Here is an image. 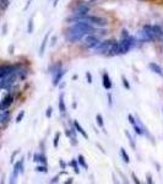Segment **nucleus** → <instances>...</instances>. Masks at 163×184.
<instances>
[{
    "instance_id": "f257e3e1",
    "label": "nucleus",
    "mask_w": 163,
    "mask_h": 184,
    "mask_svg": "<svg viewBox=\"0 0 163 184\" xmlns=\"http://www.w3.org/2000/svg\"><path fill=\"white\" fill-rule=\"evenodd\" d=\"M87 35H90V33H87V32H85V31H81V30H79V28H76V27H74V26H71V27H69V30H68V32H66V38H68V41L69 42H77L82 40L83 37H86Z\"/></svg>"
},
{
    "instance_id": "f03ea898",
    "label": "nucleus",
    "mask_w": 163,
    "mask_h": 184,
    "mask_svg": "<svg viewBox=\"0 0 163 184\" xmlns=\"http://www.w3.org/2000/svg\"><path fill=\"white\" fill-rule=\"evenodd\" d=\"M113 43H114V40H107L104 42H100V44L95 48V52L98 54H108Z\"/></svg>"
},
{
    "instance_id": "7ed1b4c3",
    "label": "nucleus",
    "mask_w": 163,
    "mask_h": 184,
    "mask_svg": "<svg viewBox=\"0 0 163 184\" xmlns=\"http://www.w3.org/2000/svg\"><path fill=\"white\" fill-rule=\"evenodd\" d=\"M88 12H90V5H87V4H85V2H81V4H79L77 7L74 10V14H72V17H71V19L86 16Z\"/></svg>"
},
{
    "instance_id": "20e7f679",
    "label": "nucleus",
    "mask_w": 163,
    "mask_h": 184,
    "mask_svg": "<svg viewBox=\"0 0 163 184\" xmlns=\"http://www.w3.org/2000/svg\"><path fill=\"white\" fill-rule=\"evenodd\" d=\"M98 44H100V40H98L95 35L90 33V35H87V36L85 37V45H86L88 49H95Z\"/></svg>"
},
{
    "instance_id": "39448f33",
    "label": "nucleus",
    "mask_w": 163,
    "mask_h": 184,
    "mask_svg": "<svg viewBox=\"0 0 163 184\" xmlns=\"http://www.w3.org/2000/svg\"><path fill=\"white\" fill-rule=\"evenodd\" d=\"M118 47H119V55L120 54H126L133 47L130 44V41H129V37L128 38H122L120 41L118 42Z\"/></svg>"
},
{
    "instance_id": "423d86ee",
    "label": "nucleus",
    "mask_w": 163,
    "mask_h": 184,
    "mask_svg": "<svg viewBox=\"0 0 163 184\" xmlns=\"http://www.w3.org/2000/svg\"><path fill=\"white\" fill-rule=\"evenodd\" d=\"M87 21L95 26H98V27H104L108 25V21L103 17H98V16H87Z\"/></svg>"
},
{
    "instance_id": "0eeeda50",
    "label": "nucleus",
    "mask_w": 163,
    "mask_h": 184,
    "mask_svg": "<svg viewBox=\"0 0 163 184\" xmlns=\"http://www.w3.org/2000/svg\"><path fill=\"white\" fill-rule=\"evenodd\" d=\"M14 102V96L12 95H6L4 98H2V101L0 103V111H6L11 104Z\"/></svg>"
},
{
    "instance_id": "6e6552de",
    "label": "nucleus",
    "mask_w": 163,
    "mask_h": 184,
    "mask_svg": "<svg viewBox=\"0 0 163 184\" xmlns=\"http://www.w3.org/2000/svg\"><path fill=\"white\" fill-rule=\"evenodd\" d=\"M66 74V70H64V69H60L58 73H55L54 74V78H53V86H58L59 83H60L61 79H63V76Z\"/></svg>"
},
{
    "instance_id": "1a4fd4ad",
    "label": "nucleus",
    "mask_w": 163,
    "mask_h": 184,
    "mask_svg": "<svg viewBox=\"0 0 163 184\" xmlns=\"http://www.w3.org/2000/svg\"><path fill=\"white\" fill-rule=\"evenodd\" d=\"M142 30L146 32V35L148 36L150 41H157L155 33H153V28H152V25H143Z\"/></svg>"
},
{
    "instance_id": "9d476101",
    "label": "nucleus",
    "mask_w": 163,
    "mask_h": 184,
    "mask_svg": "<svg viewBox=\"0 0 163 184\" xmlns=\"http://www.w3.org/2000/svg\"><path fill=\"white\" fill-rule=\"evenodd\" d=\"M102 85L105 90H110V88H112V81H110V78H109L108 73H104V74H103Z\"/></svg>"
},
{
    "instance_id": "9b49d317",
    "label": "nucleus",
    "mask_w": 163,
    "mask_h": 184,
    "mask_svg": "<svg viewBox=\"0 0 163 184\" xmlns=\"http://www.w3.org/2000/svg\"><path fill=\"white\" fill-rule=\"evenodd\" d=\"M148 68L151 69L152 73H155V74H157V75H160V76H163L162 68H161L158 64H156V63H150V64H148Z\"/></svg>"
},
{
    "instance_id": "f8f14e48",
    "label": "nucleus",
    "mask_w": 163,
    "mask_h": 184,
    "mask_svg": "<svg viewBox=\"0 0 163 184\" xmlns=\"http://www.w3.org/2000/svg\"><path fill=\"white\" fill-rule=\"evenodd\" d=\"M50 33H52V31H49V32H47V35H45V37L43 38V41L41 43V48H40V55H43L44 54V50H45V47H47V43H48V40H49V36H50Z\"/></svg>"
},
{
    "instance_id": "ddd939ff",
    "label": "nucleus",
    "mask_w": 163,
    "mask_h": 184,
    "mask_svg": "<svg viewBox=\"0 0 163 184\" xmlns=\"http://www.w3.org/2000/svg\"><path fill=\"white\" fill-rule=\"evenodd\" d=\"M109 57H114V55H119V47H118V42L114 41V43L112 44L109 52H108Z\"/></svg>"
},
{
    "instance_id": "4468645a",
    "label": "nucleus",
    "mask_w": 163,
    "mask_h": 184,
    "mask_svg": "<svg viewBox=\"0 0 163 184\" xmlns=\"http://www.w3.org/2000/svg\"><path fill=\"white\" fill-rule=\"evenodd\" d=\"M152 28H153V33H155L156 38H157V40L162 38V37H163V30H162V27H161L160 25H152Z\"/></svg>"
},
{
    "instance_id": "2eb2a0df",
    "label": "nucleus",
    "mask_w": 163,
    "mask_h": 184,
    "mask_svg": "<svg viewBox=\"0 0 163 184\" xmlns=\"http://www.w3.org/2000/svg\"><path fill=\"white\" fill-rule=\"evenodd\" d=\"M33 161L35 162H40L42 164H47V157L43 153H35L33 155Z\"/></svg>"
},
{
    "instance_id": "dca6fc26",
    "label": "nucleus",
    "mask_w": 163,
    "mask_h": 184,
    "mask_svg": "<svg viewBox=\"0 0 163 184\" xmlns=\"http://www.w3.org/2000/svg\"><path fill=\"white\" fill-rule=\"evenodd\" d=\"M74 126H75V129H76V130H77V131L81 134V135L83 136V138H85V139H86V140H88V135H87V133H86V131L82 129V126L80 125V124H79V122H77V120H75V122H74Z\"/></svg>"
},
{
    "instance_id": "f3484780",
    "label": "nucleus",
    "mask_w": 163,
    "mask_h": 184,
    "mask_svg": "<svg viewBox=\"0 0 163 184\" xmlns=\"http://www.w3.org/2000/svg\"><path fill=\"white\" fill-rule=\"evenodd\" d=\"M59 111L61 114H64L66 112V107H65V102H64V95L61 93L59 96Z\"/></svg>"
},
{
    "instance_id": "a211bd4d",
    "label": "nucleus",
    "mask_w": 163,
    "mask_h": 184,
    "mask_svg": "<svg viewBox=\"0 0 163 184\" xmlns=\"http://www.w3.org/2000/svg\"><path fill=\"white\" fill-rule=\"evenodd\" d=\"M120 155H122L123 161H124L125 163H129V162H130V157H129V155H128V152L125 151L124 147H120Z\"/></svg>"
},
{
    "instance_id": "6ab92c4d",
    "label": "nucleus",
    "mask_w": 163,
    "mask_h": 184,
    "mask_svg": "<svg viewBox=\"0 0 163 184\" xmlns=\"http://www.w3.org/2000/svg\"><path fill=\"white\" fill-rule=\"evenodd\" d=\"M77 162H79V164H80L81 167H83L85 169H88V164L86 163L85 157H83L82 155H79V156H77Z\"/></svg>"
},
{
    "instance_id": "aec40b11",
    "label": "nucleus",
    "mask_w": 163,
    "mask_h": 184,
    "mask_svg": "<svg viewBox=\"0 0 163 184\" xmlns=\"http://www.w3.org/2000/svg\"><path fill=\"white\" fill-rule=\"evenodd\" d=\"M70 166L74 168V171H75V173L76 174H79L80 173V169H79V162H77V160H71V162H70Z\"/></svg>"
},
{
    "instance_id": "412c9836",
    "label": "nucleus",
    "mask_w": 163,
    "mask_h": 184,
    "mask_svg": "<svg viewBox=\"0 0 163 184\" xmlns=\"http://www.w3.org/2000/svg\"><path fill=\"white\" fill-rule=\"evenodd\" d=\"M137 37L140 38V41H150V38H148V36L146 35V32L143 31V30H141L140 32H139V35H137Z\"/></svg>"
},
{
    "instance_id": "4be33fe9",
    "label": "nucleus",
    "mask_w": 163,
    "mask_h": 184,
    "mask_svg": "<svg viewBox=\"0 0 163 184\" xmlns=\"http://www.w3.org/2000/svg\"><path fill=\"white\" fill-rule=\"evenodd\" d=\"M36 171H37V172H41V173H47V172H48L47 164H42V166H37V167H36Z\"/></svg>"
},
{
    "instance_id": "5701e85b",
    "label": "nucleus",
    "mask_w": 163,
    "mask_h": 184,
    "mask_svg": "<svg viewBox=\"0 0 163 184\" xmlns=\"http://www.w3.org/2000/svg\"><path fill=\"white\" fill-rule=\"evenodd\" d=\"M96 120H97V124L100 128H104V122H103V117L101 114H97L96 116Z\"/></svg>"
},
{
    "instance_id": "b1692460",
    "label": "nucleus",
    "mask_w": 163,
    "mask_h": 184,
    "mask_svg": "<svg viewBox=\"0 0 163 184\" xmlns=\"http://www.w3.org/2000/svg\"><path fill=\"white\" fill-rule=\"evenodd\" d=\"M27 32L28 33H32L33 32V16L28 20V26H27Z\"/></svg>"
},
{
    "instance_id": "393cba45",
    "label": "nucleus",
    "mask_w": 163,
    "mask_h": 184,
    "mask_svg": "<svg viewBox=\"0 0 163 184\" xmlns=\"http://www.w3.org/2000/svg\"><path fill=\"white\" fill-rule=\"evenodd\" d=\"M133 128H134V130H135V133L137 134V135H142V130H141V128H140V125L136 123L135 125H133Z\"/></svg>"
},
{
    "instance_id": "a878e982",
    "label": "nucleus",
    "mask_w": 163,
    "mask_h": 184,
    "mask_svg": "<svg viewBox=\"0 0 163 184\" xmlns=\"http://www.w3.org/2000/svg\"><path fill=\"white\" fill-rule=\"evenodd\" d=\"M59 139H60V133H57V134H55V138H54V141H53L54 147H58V145H59Z\"/></svg>"
},
{
    "instance_id": "bb28decb",
    "label": "nucleus",
    "mask_w": 163,
    "mask_h": 184,
    "mask_svg": "<svg viewBox=\"0 0 163 184\" xmlns=\"http://www.w3.org/2000/svg\"><path fill=\"white\" fill-rule=\"evenodd\" d=\"M126 136H128V139H129V143H130V146H131V147H133V149L135 150V147H136V146H135V143H134V140H133L131 135H130V134H129L128 131H126Z\"/></svg>"
},
{
    "instance_id": "cd10ccee",
    "label": "nucleus",
    "mask_w": 163,
    "mask_h": 184,
    "mask_svg": "<svg viewBox=\"0 0 163 184\" xmlns=\"http://www.w3.org/2000/svg\"><path fill=\"white\" fill-rule=\"evenodd\" d=\"M122 81H123V86H124L126 90H130V83H129V81L126 80V78H124V76H123Z\"/></svg>"
},
{
    "instance_id": "c85d7f7f",
    "label": "nucleus",
    "mask_w": 163,
    "mask_h": 184,
    "mask_svg": "<svg viewBox=\"0 0 163 184\" xmlns=\"http://www.w3.org/2000/svg\"><path fill=\"white\" fill-rule=\"evenodd\" d=\"M128 119H129V122H130V124H131V125H135V124H136V119H135V117H134V116H133V114H129V116H128Z\"/></svg>"
},
{
    "instance_id": "c756f323",
    "label": "nucleus",
    "mask_w": 163,
    "mask_h": 184,
    "mask_svg": "<svg viewBox=\"0 0 163 184\" xmlns=\"http://www.w3.org/2000/svg\"><path fill=\"white\" fill-rule=\"evenodd\" d=\"M23 117H25V112L23 111H21L20 113H19V116L16 117V123H20L22 119H23Z\"/></svg>"
},
{
    "instance_id": "7c9ffc66",
    "label": "nucleus",
    "mask_w": 163,
    "mask_h": 184,
    "mask_svg": "<svg viewBox=\"0 0 163 184\" xmlns=\"http://www.w3.org/2000/svg\"><path fill=\"white\" fill-rule=\"evenodd\" d=\"M52 113H53V108H52V107H48V109H47V112H45V117H47V118H50V117H52Z\"/></svg>"
},
{
    "instance_id": "2f4dec72",
    "label": "nucleus",
    "mask_w": 163,
    "mask_h": 184,
    "mask_svg": "<svg viewBox=\"0 0 163 184\" xmlns=\"http://www.w3.org/2000/svg\"><path fill=\"white\" fill-rule=\"evenodd\" d=\"M129 37V32L128 30H123L122 31V38H128Z\"/></svg>"
},
{
    "instance_id": "473e14b6",
    "label": "nucleus",
    "mask_w": 163,
    "mask_h": 184,
    "mask_svg": "<svg viewBox=\"0 0 163 184\" xmlns=\"http://www.w3.org/2000/svg\"><path fill=\"white\" fill-rule=\"evenodd\" d=\"M86 76H87V82L88 83H92V76H91V74L90 73H86Z\"/></svg>"
},
{
    "instance_id": "72a5a7b5",
    "label": "nucleus",
    "mask_w": 163,
    "mask_h": 184,
    "mask_svg": "<svg viewBox=\"0 0 163 184\" xmlns=\"http://www.w3.org/2000/svg\"><path fill=\"white\" fill-rule=\"evenodd\" d=\"M147 183H150V184L153 183V181H152V177H151V174H150V173H147Z\"/></svg>"
},
{
    "instance_id": "f704fd0d",
    "label": "nucleus",
    "mask_w": 163,
    "mask_h": 184,
    "mask_svg": "<svg viewBox=\"0 0 163 184\" xmlns=\"http://www.w3.org/2000/svg\"><path fill=\"white\" fill-rule=\"evenodd\" d=\"M131 177H133V179H134V182H135V183H136V184H140V181L137 179V177H136V176H135L134 173H133V176H131Z\"/></svg>"
},
{
    "instance_id": "c9c22d12",
    "label": "nucleus",
    "mask_w": 163,
    "mask_h": 184,
    "mask_svg": "<svg viewBox=\"0 0 163 184\" xmlns=\"http://www.w3.org/2000/svg\"><path fill=\"white\" fill-rule=\"evenodd\" d=\"M59 164H60L61 168H65V167H66V163H65L63 160H60V161H59Z\"/></svg>"
},
{
    "instance_id": "e433bc0d",
    "label": "nucleus",
    "mask_w": 163,
    "mask_h": 184,
    "mask_svg": "<svg viewBox=\"0 0 163 184\" xmlns=\"http://www.w3.org/2000/svg\"><path fill=\"white\" fill-rule=\"evenodd\" d=\"M108 103H109V106H112V95L110 93H108Z\"/></svg>"
},
{
    "instance_id": "4c0bfd02",
    "label": "nucleus",
    "mask_w": 163,
    "mask_h": 184,
    "mask_svg": "<svg viewBox=\"0 0 163 184\" xmlns=\"http://www.w3.org/2000/svg\"><path fill=\"white\" fill-rule=\"evenodd\" d=\"M58 179H59L58 177H54V178H52V179H50V183H57V182H58Z\"/></svg>"
},
{
    "instance_id": "58836bf2",
    "label": "nucleus",
    "mask_w": 163,
    "mask_h": 184,
    "mask_svg": "<svg viewBox=\"0 0 163 184\" xmlns=\"http://www.w3.org/2000/svg\"><path fill=\"white\" fill-rule=\"evenodd\" d=\"M66 183H72V178H69V181Z\"/></svg>"
},
{
    "instance_id": "ea45409f",
    "label": "nucleus",
    "mask_w": 163,
    "mask_h": 184,
    "mask_svg": "<svg viewBox=\"0 0 163 184\" xmlns=\"http://www.w3.org/2000/svg\"><path fill=\"white\" fill-rule=\"evenodd\" d=\"M162 112H163V109H162Z\"/></svg>"
}]
</instances>
